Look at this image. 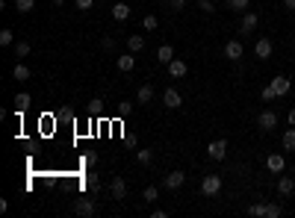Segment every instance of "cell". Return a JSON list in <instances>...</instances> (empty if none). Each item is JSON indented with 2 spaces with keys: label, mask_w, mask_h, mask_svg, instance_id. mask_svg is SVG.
<instances>
[{
  "label": "cell",
  "mask_w": 295,
  "mask_h": 218,
  "mask_svg": "<svg viewBox=\"0 0 295 218\" xmlns=\"http://www.w3.org/2000/svg\"><path fill=\"white\" fill-rule=\"evenodd\" d=\"M201 192H204L207 198L219 195V192H222V177H219V174H207V177L201 180Z\"/></svg>",
  "instance_id": "1"
},
{
  "label": "cell",
  "mask_w": 295,
  "mask_h": 218,
  "mask_svg": "<svg viewBox=\"0 0 295 218\" xmlns=\"http://www.w3.org/2000/svg\"><path fill=\"white\" fill-rule=\"evenodd\" d=\"M257 127H260L263 133L275 130V127H278V112H272V109H263L260 115H257Z\"/></svg>",
  "instance_id": "2"
},
{
  "label": "cell",
  "mask_w": 295,
  "mask_h": 218,
  "mask_svg": "<svg viewBox=\"0 0 295 218\" xmlns=\"http://www.w3.org/2000/svg\"><path fill=\"white\" fill-rule=\"evenodd\" d=\"M207 156H210V159H216V162H219V159H225V156H228V142H225V139L210 142V145H207Z\"/></svg>",
  "instance_id": "3"
},
{
  "label": "cell",
  "mask_w": 295,
  "mask_h": 218,
  "mask_svg": "<svg viewBox=\"0 0 295 218\" xmlns=\"http://www.w3.org/2000/svg\"><path fill=\"white\" fill-rule=\"evenodd\" d=\"M257 24H260V15H257V12H242V24H239V32L251 35V32L257 30Z\"/></svg>",
  "instance_id": "4"
},
{
  "label": "cell",
  "mask_w": 295,
  "mask_h": 218,
  "mask_svg": "<svg viewBox=\"0 0 295 218\" xmlns=\"http://www.w3.org/2000/svg\"><path fill=\"white\" fill-rule=\"evenodd\" d=\"M266 168H269L272 174H284V171H287V159H284V154H269L266 156Z\"/></svg>",
  "instance_id": "5"
},
{
  "label": "cell",
  "mask_w": 295,
  "mask_h": 218,
  "mask_svg": "<svg viewBox=\"0 0 295 218\" xmlns=\"http://www.w3.org/2000/svg\"><path fill=\"white\" fill-rule=\"evenodd\" d=\"M109 195H112V201H124V198H127V180H124V177H112Z\"/></svg>",
  "instance_id": "6"
},
{
  "label": "cell",
  "mask_w": 295,
  "mask_h": 218,
  "mask_svg": "<svg viewBox=\"0 0 295 218\" xmlns=\"http://www.w3.org/2000/svg\"><path fill=\"white\" fill-rule=\"evenodd\" d=\"M272 50H275L272 38H266V35H263V38L254 41V56H257V59H269V56H272Z\"/></svg>",
  "instance_id": "7"
},
{
  "label": "cell",
  "mask_w": 295,
  "mask_h": 218,
  "mask_svg": "<svg viewBox=\"0 0 295 218\" xmlns=\"http://www.w3.org/2000/svg\"><path fill=\"white\" fill-rule=\"evenodd\" d=\"M242 53H245V47H242V41H239V38H230L228 44H225V56H228L230 62L242 59Z\"/></svg>",
  "instance_id": "8"
},
{
  "label": "cell",
  "mask_w": 295,
  "mask_h": 218,
  "mask_svg": "<svg viewBox=\"0 0 295 218\" xmlns=\"http://www.w3.org/2000/svg\"><path fill=\"white\" fill-rule=\"evenodd\" d=\"M163 103H165V109H180V106H183V97H180L177 89H165L163 92Z\"/></svg>",
  "instance_id": "9"
},
{
  "label": "cell",
  "mask_w": 295,
  "mask_h": 218,
  "mask_svg": "<svg viewBox=\"0 0 295 218\" xmlns=\"http://www.w3.org/2000/svg\"><path fill=\"white\" fill-rule=\"evenodd\" d=\"M74 213L77 216H95V201L92 198H77L74 201Z\"/></svg>",
  "instance_id": "10"
},
{
  "label": "cell",
  "mask_w": 295,
  "mask_h": 218,
  "mask_svg": "<svg viewBox=\"0 0 295 218\" xmlns=\"http://www.w3.org/2000/svg\"><path fill=\"white\" fill-rule=\"evenodd\" d=\"M269 86L275 89V94H278V97H284V94H290V89H293V80H290V77H275Z\"/></svg>",
  "instance_id": "11"
},
{
  "label": "cell",
  "mask_w": 295,
  "mask_h": 218,
  "mask_svg": "<svg viewBox=\"0 0 295 218\" xmlns=\"http://www.w3.org/2000/svg\"><path fill=\"white\" fill-rule=\"evenodd\" d=\"M163 183H165V189H171V192H174V189H180L183 183H186V174H183V171H168Z\"/></svg>",
  "instance_id": "12"
},
{
  "label": "cell",
  "mask_w": 295,
  "mask_h": 218,
  "mask_svg": "<svg viewBox=\"0 0 295 218\" xmlns=\"http://www.w3.org/2000/svg\"><path fill=\"white\" fill-rule=\"evenodd\" d=\"M186 71H189V65L183 62V59H171V62H168V77H174V80L186 77Z\"/></svg>",
  "instance_id": "13"
},
{
  "label": "cell",
  "mask_w": 295,
  "mask_h": 218,
  "mask_svg": "<svg viewBox=\"0 0 295 218\" xmlns=\"http://www.w3.org/2000/svg\"><path fill=\"white\" fill-rule=\"evenodd\" d=\"M115 65H118V71L130 74L133 68H136V53H124V56H118V59H115Z\"/></svg>",
  "instance_id": "14"
},
{
  "label": "cell",
  "mask_w": 295,
  "mask_h": 218,
  "mask_svg": "<svg viewBox=\"0 0 295 218\" xmlns=\"http://www.w3.org/2000/svg\"><path fill=\"white\" fill-rule=\"evenodd\" d=\"M12 77H15L18 83H24V80H30V77H33V71H30L24 62H15V68H12Z\"/></svg>",
  "instance_id": "15"
},
{
  "label": "cell",
  "mask_w": 295,
  "mask_h": 218,
  "mask_svg": "<svg viewBox=\"0 0 295 218\" xmlns=\"http://www.w3.org/2000/svg\"><path fill=\"white\" fill-rule=\"evenodd\" d=\"M151 100H154V86H151V83H145V86L139 89V94H136V103H142V106H145V103H151Z\"/></svg>",
  "instance_id": "16"
},
{
  "label": "cell",
  "mask_w": 295,
  "mask_h": 218,
  "mask_svg": "<svg viewBox=\"0 0 295 218\" xmlns=\"http://www.w3.org/2000/svg\"><path fill=\"white\" fill-rule=\"evenodd\" d=\"M112 18L115 21H127L130 18V6L127 3H112Z\"/></svg>",
  "instance_id": "17"
},
{
  "label": "cell",
  "mask_w": 295,
  "mask_h": 218,
  "mask_svg": "<svg viewBox=\"0 0 295 218\" xmlns=\"http://www.w3.org/2000/svg\"><path fill=\"white\" fill-rule=\"evenodd\" d=\"M157 59H160V65H168L171 59H174V47H171V44H160V50H157Z\"/></svg>",
  "instance_id": "18"
},
{
  "label": "cell",
  "mask_w": 295,
  "mask_h": 218,
  "mask_svg": "<svg viewBox=\"0 0 295 218\" xmlns=\"http://www.w3.org/2000/svg\"><path fill=\"white\" fill-rule=\"evenodd\" d=\"M293 192H295L293 177H278V195H293Z\"/></svg>",
  "instance_id": "19"
},
{
  "label": "cell",
  "mask_w": 295,
  "mask_h": 218,
  "mask_svg": "<svg viewBox=\"0 0 295 218\" xmlns=\"http://www.w3.org/2000/svg\"><path fill=\"white\" fill-rule=\"evenodd\" d=\"M30 103H33V97H30L27 92L15 94V109H18V112H24V109H30Z\"/></svg>",
  "instance_id": "20"
},
{
  "label": "cell",
  "mask_w": 295,
  "mask_h": 218,
  "mask_svg": "<svg viewBox=\"0 0 295 218\" xmlns=\"http://www.w3.org/2000/svg\"><path fill=\"white\" fill-rule=\"evenodd\" d=\"M127 47H130V53H142L145 50V38L142 35H130L127 38Z\"/></svg>",
  "instance_id": "21"
},
{
  "label": "cell",
  "mask_w": 295,
  "mask_h": 218,
  "mask_svg": "<svg viewBox=\"0 0 295 218\" xmlns=\"http://www.w3.org/2000/svg\"><path fill=\"white\" fill-rule=\"evenodd\" d=\"M281 145H284V151H295V127H290V130L284 133Z\"/></svg>",
  "instance_id": "22"
},
{
  "label": "cell",
  "mask_w": 295,
  "mask_h": 218,
  "mask_svg": "<svg viewBox=\"0 0 295 218\" xmlns=\"http://www.w3.org/2000/svg\"><path fill=\"white\" fill-rule=\"evenodd\" d=\"M230 12H248V6H251V0H228Z\"/></svg>",
  "instance_id": "23"
},
{
  "label": "cell",
  "mask_w": 295,
  "mask_h": 218,
  "mask_svg": "<svg viewBox=\"0 0 295 218\" xmlns=\"http://www.w3.org/2000/svg\"><path fill=\"white\" fill-rule=\"evenodd\" d=\"M157 198H160V189L157 186H148L145 192H142V201H145V204H154Z\"/></svg>",
  "instance_id": "24"
},
{
  "label": "cell",
  "mask_w": 295,
  "mask_h": 218,
  "mask_svg": "<svg viewBox=\"0 0 295 218\" xmlns=\"http://www.w3.org/2000/svg\"><path fill=\"white\" fill-rule=\"evenodd\" d=\"M15 9H18L21 15H27V12L35 9V0H15Z\"/></svg>",
  "instance_id": "25"
},
{
  "label": "cell",
  "mask_w": 295,
  "mask_h": 218,
  "mask_svg": "<svg viewBox=\"0 0 295 218\" xmlns=\"http://www.w3.org/2000/svg\"><path fill=\"white\" fill-rule=\"evenodd\" d=\"M30 50H33V47H30V41H18V44H15V56H18V59L30 56Z\"/></svg>",
  "instance_id": "26"
},
{
  "label": "cell",
  "mask_w": 295,
  "mask_h": 218,
  "mask_svg": "<svg viewBox=\"0 0 295 218\" xmlns=\"http://www.w3.org/2000/svg\"><path fill=\"white\" fill-rule=\"evenodd\" d=\"M136 159H139L142 165H151V159H154V151H151V148H142V151H136Z\"/></svg>",
  "instance_id": "27"
},
{
  "label": "cell",
  "mask_w": 295,
  "mask_h": 218,
  "mask_svg": "<svg viewBox=\"0 0 295 218\" xmlns=\"http://www.w3.org/2000/svg\"><path fill=\"white\" fill-rule=\"evenodd\" d=\"M0 44H3V47L15 44V32H12V30H0Z\"/></svg>",
  "instance_id": "28"
},
{
  "label": "cell",
  "mask_w": 295,
  "mask_h": 218,
  "mask_svg": "<svg viewBox=\"0 0 295 218\" xmlns=\"http://www.w3.org/2000/svg\"><path fill=\"white\" fill-rule=\"evenodd\" d=\"M198 9L207 12V15H213V12H216V3H213V0H198Z\"/></svg>",
  "instance_id": "29"
},
{
  "label": "cell",
  "mask_w": 295,
  "mask_h": 218,
  "mask_svg": "<svg viewBox=\"0 0 295 218\" xmlns=\"http://www.w3.org/2000/svg\"><path fill=\"white\" fill-rule=\"evenodd\" d=\"M86 189H92V192H98V189H100L98 174H86Z\"/></svg>",
  "instance_id": "30"
},
{
  "label": "cell",
  "mask_w": 295,
  "mask_h": 218,
  "mask_svg": "<svg viewBox=\"0 0 295 218\" xmlns=\"http://www.w3.org/2000/svg\"><path fill=\"white\" fill-rule=\"evenodd\" d=\"M248 213H251L254 218H263V216H266V204H251V207H248Z\"/></svg>",
  "instance_id": "31"
},
{
  "label": "cell",
  "mask_w": 295,
  "mask_h": 218,
  "mask_svg": "<svg viewBox=\"0 0 295 218\" xmlns=\"http://www.w3.org/2000/svg\"><path fill=\"white\" fill-rule=\"evenodd\" d=\"M130 112H133V103H130V100H121V103H118V115H121V118H127Z\"/></svg>",
  "instance_id": "32"
},
{
  "label": "cell",
  "mask_w": 295,
  "mask_h": 218,
  "mask_svg": "<svg viewBox=\"0 0 295 218\" xmlns=\"http://www.w3.org/2000/svg\"><path fill=\"white\" fill-rule=\"evenodd\" d=\"M142 27H145V30H157V27H160V21H157L154 15H145V21H142Z\"/></svg>",
  "instance_id": "33"
},
{
  "label": "cell",
  "mask_w": 295,
  "mask_h": 218,
  "mask_svg": "<svg viewBox=\"0 0 295 218\" xmlns=\"http://www.w3.org/2000/svg\"><path fill=\"white\" fill-rule=\"evenodd\" d=\"M281 216V207L278 204H266V218H278Z\"/></svg>",
  "instance_id": "34"
},
{
  "label": "cell",
  "mask_w": 295,
  "mask_h": 218,
  "mask_svg": "<svg viewBox=\"0 0 295 218\" xmlns=\"http://www.w3.org/2000/svg\"><path fill=\"white\" fill-rule=\"evenodd\" d=\"M74 3H77V9H80V12H89L98 0H74Z\"/></svg>",
  "instance_id": "35"
},
{
  "label": "cell",
  "mask_w": 295,
  "mask_h": 218,
  "mask_svg": "<svg viewBox=\"0 0 295 218\" xmlns=\"http://www.w3.org/2000/svg\"><path fill=\"white\" fill-rule=\"evenodd\" d=\"M168 3V9H174V12H183L186 9V0H165Z\"/></svg>",
  "instance_id": "36"
},
{
  "label": "cell",
  "mask_w": 295,
  "mask_h": 218,
  "mask_svg": "<svg viewBox=\"0 0 295 218\" xmlns=\"http://www.w3.org/2000/svg\"><path fill=\"white\" fill-rule=\"evenodd\" d=\"M260 97H263V100H266V103H272V100H275L278 94H275V89H272V86H266V89H263V92H260Z\"/></svg>",
  "instance_id": "37"
},
{
  "label": "cell",
  "mask_w": 295,
  "mask_h": 218,
  "mask_svg": "<svg viewBox=\"0 0 295 218\" xmlns=\"http://www.w3.org/2000/svg\"><path fill=\"white\" fill-rule=\"evenodd\" d=\"M83 162H86V165L92 168V165L98 162V154H95V151H86V154H83Z\"/></svg>",
  "instance_id": "38"
},
{
  "label": "cell",
  "mask_w": 295,
  "mask_h": 218,
  "mask_svg": "<svg viewBox=\"0 0 295 218\" xmlns=\"http://www.w3.org/2000/svg\"><path fill=\"white\" fill-rule=\"evenodd\" d=\"M103 50H115V38L106 35V38H103Z\"/></svg>",
  "instance_id": "39"
},
{
  "label": "cell",
  "mask_w": 295,
  "mask_h": 218,
  "mask_svg": "<svg viewBox=\"0 0 295 218\" xmlns=\"http://www.w3.org/2000/svg\"><path fill=\"white\" fill-rule=\"evenodd\" d=\"M287 121H290V127H295V106L290 109V115H287Z\"/></svg>",
  "instance_id": "40"
},
{
  "label": "cell",
  "mask_w": 295,
  "mask_h": 218,
  "mask_svg": "<svg viewBox=\"0 0 295 218\" xmlns=\"http://www.w3.org/2000/svg\"><path fill=\"white\" fill-rule=\"evenodd\" d=\"M284 6H287V9H295V0H284Z\"/></svg>",
  "instance_id": "41"
},
{
  "label": "cell",
  "mask_w": 295,
  "mask_h": 218,
  "mask_svg": "<svg viewBox=\"0 0 295 218\" xmlns=\"http://www.w3.org/2000/svg\"><path fill=\"white\" fill-rule=\"evenodd\" d=\"M53 6H65V0H53Z\"/></svg>",
  "instance_id": "42"
}]
</instances>
